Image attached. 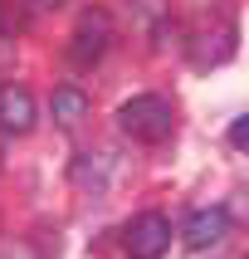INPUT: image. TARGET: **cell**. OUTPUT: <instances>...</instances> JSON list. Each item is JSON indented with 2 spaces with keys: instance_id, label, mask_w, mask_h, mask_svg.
I'll use <instances>...</instances> for the list:
<instances>
[{
  "instance_id": "obj_4",
  "label": "cell",
  "mask_w": 249,
  "mask_h": 259,
  "mask_svg": "<svg viewBox=\"0 0 249 259\" xmlns=\"http://www.w3.org/2000/svg\"><path fill=\"white\" fill-rule=\"evenodd\" d=\"M166 245H171V220L161 215V210H142V215L127 220V230H122L127 259H161Z\"/></svg>"
},
{
  "instance_id": "obj_8",
  "label": "cell",
  "mask_w": 249,
  "mask_h": 259,
  "mask_svg": "<svg viewBox=\"0 0 249 259\" xmlns=\"http://www.w3.org/2000/svg\"><path fill=\"white\" fill-rule=\"evenodd\" d=\"M117 161L113 157H78L73 161V181H78V191H108V176H113Z\"/></svg>"
},
{
  "instance_id": "obj_6",
  "label": "cell",
  "mask_w": 249,
  "mask_h": 259,
  "mask_svg": "<svg viewBox=\"0 0 249 259\" xmlns=\"http://www.w3.org/2000/svg\"><path fill=\"white\" fill-rule=\"evenodd\" d=\"M34 117H39V108H34V93L25 83H0V132L25 137L34 127Z\"/></svg>"
},
{
  "instance_id": "obj_5",
  "label": "cell",
  "mask_w": 249,
  "mask_h": 259,
  "mask_svg": "<svg viewBox=\"0 0 249 259\" xmlns=\"http://www.w3.org/2000/svg\"><path fill=\"white\" fill-rule=\"evenodd\" d=\"M225 235H230V210H220V205H201V210H190L186 225H181L186 249H215Z\"/></svg>"
},
{
  "instance_id": "obj_1",
  "label": "cell",
  "mask_w": 249,
  "mask_h": 259,
  "mask_svg": "<svg viewBox=\"0 0 249 259\" xmlns=\"http://www.w3.org/2000/svg\"><path fill=\"white\" fill-rule=\"evenodd\" d=\"M117 127L127 132L132 142H166L176 127V108L161 93H137V98H127L117 108Z\"/></svg>"
},
{
  "instance_id": "obj_10",
  "label": "cell",
  "mask_w": 249,
  "mask_h": 259,
  "mask_svg": "<svg viewBox=\"0 0 249 259\" xmlns=\"http://www.w3.org/2000/svg\"><path fill=\"white\" fill-rule=\"evenodd\" d=\"M230 147L249 157V113H244V117H234V122H230Z\"/></svg>"
},
{
  "instance_id": "obj_2",
  "label": "cell",
  "mask_w": 249,
  "mask_h": 259,
  "mask_svg": "<svg viewBox=\"0 0 249 259\" xmlns=\"http://www.w3.org/2000/svg\"><path fill=\"white\" fill-rule=\"evenodd\" d=\"M108 44H113V15L103 10V5H88V10L78 15V25H73L69 64H73L78 73H83V69H93V64H103Z\"/></svg>"
},
{
  "instance_id": "obj_9",
  "label": "cell",
  "mask_w": 249,
  "mask_h": 259,
  "mask_svg": "<svg viewBox=\"0 0 249 259\" xmlns=\"http://www.w3.org/2000/svg\"><path fill=\"white\" fill-rule=\"evenodd\" d=\"M29 29V5L25 0H0V39H15Z\"/></svg>"
},
{
  "instance_id": "obj_3",
  "label": "cell",
  "mask_w": 249,
  "mask_h": 259,
  "mask_svg": "<svg viewBox=\"0 0 249 259\" xmlns=\"http://www.w3.org/2000/svg\"><path fill=\"white\" fill-rule=\"evenodd\" d=\"M186 54H190L195 69H215V64H225V59L234 54V25H230V15H215V20L190 25Z\"/></svg>"
},
{
  "instance_id": "obj_12",
  "label": "cell",
  "mask_w": 249,
  "mask_h": 259,
  "mask_svg": "<svg viewBox=\"0 0 249 259\" xmlns=\"http://www.w3.org/2000/svg\"><path fill=\"white\" fill-rule=\"evenodd\" d=\"M0 161H5V147H0Z\"/></svg>"
},
{
  "instance_id": "obj_7",
  "label": "cell",
  "mask_w": 249,
  "mask_h": 259,
  "mask_svg": "<svg viewBox=\"0 0 249 259\" xmlns=\"http://www.w3.org/2000/svg\"><path fill=\"white\" fill-rule=\"evenodd\" d=\"M49 113H54L59 127H73V122H83V117H88V98H83V88H78V83H59V88H54V98H49Z\"/></svg>"
},
{
  "instance_id": "obj_11",
  "label": "cell",
  "mask_w": 249,
  "mask_h": 259,
  "mask_svg": "<svg viewBox=\"0 0 249 259\" xmlns=\"http://www.w3.org/2000/svg\"><path fill=\"white\" fill-rule=\"evenodd\" d=\"M44 10H59V5H69V0H39Z\"/></svg>"
}]
</instances>
